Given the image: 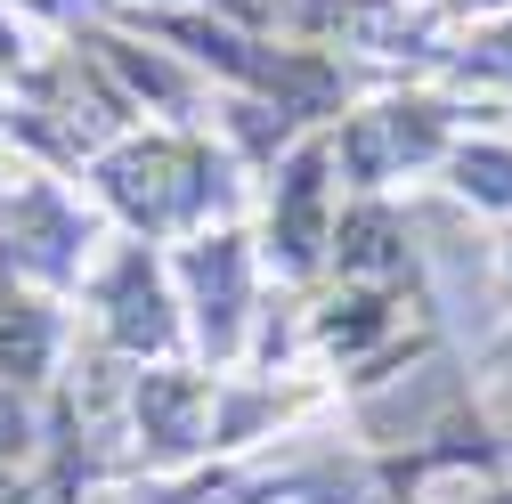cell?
<instances>
[{
  "mask_svg": "<svg viewBox=\"0 0 512 504\" xmlns=\"http://www.w3.org/2000/svg\"><path fill=\"white\" fill-rule=\"evenodd\" d=\"M41 358H49L41 309H33V301H0V374H9V383H25Z\"/></svg>",
  "mask_w": 512,
  "mask_h": 504,
  "instance_id": "9c48e42d",
  "label": "cell"
},
{
  "mask_svg": "<svg viewBox=\"0 0 512 504\" xmlns=\"http://www.w3.org/2000/svg\"><path fill=\"white\" fill-rule=\"evenodd\" d=\"M106 326H114L122 350H163L171 342V301H163V285L147 269V252H122V269L106 285Z\"/></svg>",
  "mask_w": 512,
  "mask_h": 504,
  "instance_id": "277c9868",
  "label": "cell"
},
{
  "mask_svg": "<svg viewBox=\"0 0 512 504\" xmlns=\"http://www.w3.org/2000/svg\"><path fill=\"white\" fill-rule=\"evenodd\" d=\"M139 415H147V439L187 448V439H196V383H179V374H147V383H139Z\"/></svg>",
  "mask_w": 512,
  "mask_h": 504,
  "instance_id": "52a82bcc",
  "label": "cell"
},
{
  "mask_svg": "<svg viewBox=\"0 0 512 504\" xmlns=\"http://www.w3.org/2000/svg\"><path fill=\"white\" fill-rule=\"evenodd\" d=\"M399 236H407V228H399L391 212H374V204H366V212H350V220H342L326 244H334L342 277L374 285V277H399V269H407V244H399Z\"/></svg>",
  "mask_w": 512,
  "mask_h": 504,
  "instance_id": "8992f818",
  "label": "cell"
},
{
  "mask_svg": "<svg viewBox=\"0 0 512 504\" xmlns=\"http://www.w3.org/2000/svg\"><path fill=\"white\" fill-rule=\"evenodd\" d=\"M504 269H512V244H504Z\"/></svg>",
  "mask_w": 512,
  "mask_h": 504,
  "instance_id": "4fadbf2b",
  "label": "cell"
},
{
  "mask_svg": "<svg viewBox=\"0 0 512 504\" xmlns=\"http://www.w3.org/2000/svg\"><path fill=\"white\" fill-rule=\"evenodd\" d=\"M98 187H106V204L131 220V228L163 236V228L196 220V212L212 204V163H204L196 147H179V139H139V147L106 155Z\"/></svg>",
  "mask_w": 512,
  "mask_h": 504,
  "instance_id": "6da1fadb",
  "label": "cell"
},
{
  "mask_svg": "<svg viewBox=\"0 0 512 504\" xmlns=\"http://www.w3.org/2000/svg\"><path fill=\"white\" fill-rule=\"evenodd\" d=\"M447 171H456V187L472 204H496V212H512V147H456L447 155Z\"/></svg>",
  "mask_w": 512,
  "mask_h": 504,
  "instance_id": "ba28073f",
  "label": "cell"
},
{
  "mask_svg": "<svg viewBox=\"0 0 512 504\" xmlns=\"http://www.w3.org/2000/svg\"><path fill=\"white\" fill-rule=\"evenodd\" d=\"M439 147V106H374L342 131V163L358 179H391L399 163H431Z\"/></svg>",
  "mask_w": 512,
  "mask_h": 504,
  "instance_id": "7a4b0ae2",
  "label": "cell"
},
{
  "mask_svg": "<svg viewBox=\"0 0 512 504\" xmlns=\"http://www.w3.org/2000/svg\"><path fill=\"white\" fill-rule=\"evenodd\" d=\"M285 269H309L317 244H326V147H301L277 179V220H269Z\"/></svg>",
  "mask_w": 512,
  "mask_h": 504,
  "instance_id": "3957f363",
  "label": "cell"
},
{
  "mask_svg": "<svg viewBox=\"0 0 512 504\" xmlns=\"http://www.w3.org/2000/svg\"><path fill=\"white\" fill-rule=\"evenodd\" d=\"M187 285H196V301H204L212 350H228L236 342V318H244V244L236 236H204L196 252H187Z\"/></svg>",
  "mask_w": 512,
  "mask_h": 504,
  "instance_id": "5b68a950",
  "label": "cell"
},
{
  "mask_svg": "<svg viewBox=\"0 0 512 504\" xmlns=\"http://www.w3.org/2000/svg\"><path fill=\"white\" fill-rule=\"evenodd\" d=\"M9 448H25V407H17V383L0 374V456Z\"/></svg>",
  "mask_w": 512,
  "mask_h": 504,
  "instance_id": "8fae6325",
  "label": "cell"
},
{
  "mask_svg": "<svg viewBox=\"0 0 512 504\" xmlns=\"http://www.w3.org/2000/svg\"><path fill=\"white\" fill-rule=\"evenodd\" d=\"M464 66H480V74H496V82H512V25L504 33H488L472 57H464Z\"/></svg>",
  "mask_w": 512,
  "mask_h": 504,
  "instance_id": "30bf717a",
  "label": "cell"
},
{
  "mask_svg": "<svg viewBox=\"0 0 512 504\" xmlns=\"http://www.w3.org/2000/svg\"><path fill=\"white\" fill-rule=\"evenodd\" d=\"M33 504H66V488H49V496H33Z\"/></svg>",
  "mask_w": 512,
  "mask_h": 504,
  "instance_id": "7c38bea8",
  "label": "cell"
}]
</instances>
